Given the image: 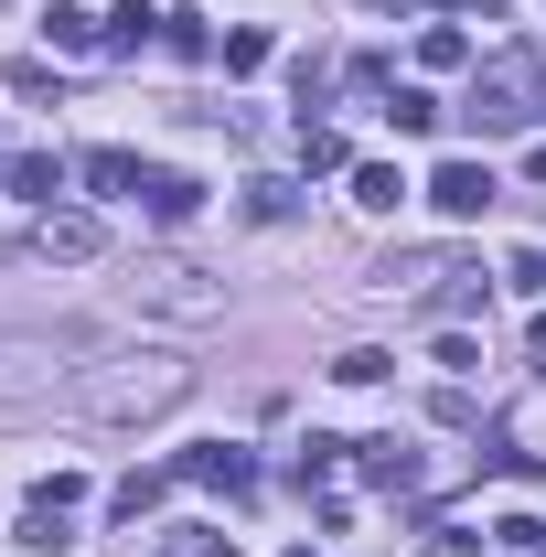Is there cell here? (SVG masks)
<instances>
[{
	"mask_svg": "<svg viewBox=\"0 0 546 557\" xmlns=\"http://www.w3.org/2000/svg\"><path fill=\"white\" fill-rule=\"evenodd\" d=\"M33 247H44V258H65V269H86L108 236H97V214H44V236H33Z\"/></svg>",
	"mask_w": 546,
	"mask_h": 557,
	"instance_id": "8992f818",
	"label": "cell"
},
{
	"mask_svg": "<svg viewBox=\"0 0 546 557\" xmlns=\"http://www.w3.org/2000/svg\"><path fill=\"white\" fill-rule=\"evenodd\" d=\"M247 214H258V225H289V214H300V183L258 172V183H247Z\"/></svg>",
	"mask_w": 546,
	"mask_h": 557,
	"instance_id": "2e32d148",
	"label": "cell"
},
{
	"mask_svg": "<svg viewBox=\"0 0 546 557\" xmlns=\"http://www.w3.org/2000/svg\"><path fill=\"white\" fill-rule=\"evenodd\" d=\"M429 354H439V375H482V344H472V333H439Z\"/></svg>",
	"mask_w": 546,
	"mask_h": 557,
	"instance_id": "cb8c5ba5",
	"label": "cell"
},
{
	"mask_svg": "<svg viewBox=\"0 0 546 557\" xmlns=\"http://www.w3.org/2000/svg\"><path fill=\"white\" fill-rule=\"evenodd\" d=\"M161 44H172V54H194V65H204V54H214L204 11H161Z\"/></svg>",
	"mask_w": 546,
	"mask_h": 557,
	"instance_id": "ac0fdd59",
	"label": "cell"
},
{
	"mask_svg": "<svg viewBox=\"0 0 546 557\" xmlns=\"http://www.w3.org/2000/svg\"><path fill=\"white\" fill-rule=\"evenodd\" d=\"M353 205H364V214H397V205H408V172H397V161H353Z\"/></svg>",
	"mask_w": 546,
	"mask_h": 557,
	"instance_id": "8fae6325",
	"label": "cell"
},
{
	"mask_svg": "<svg viewBox=\"0 0 546 557\" xmlns=\"http://www.w3.org/2000/svg\"><path fill=\"white\" fill-rule=\"evenodd\" d=\"M418 65H429V75H461V65H482V54H472L461 22H429V33H418Z\"/></svg>",
	"mask_w": 546,
	"mask_h": 557,
	"instance_id": "7c38bea8",
	"label": "cell"
},
{
	"mask_svg": "<svg viewBox=\"0 0 546 557\" xmlns=\"http://www.w3.org/2000/svg\"><path fill=\"white\" fill-rule=\"evenodd\" d=\"M461 119H472V129H525V119H546V54H536V44L482 54V65H472V97H461Z\"/></svg>",
	"mask_w": 546,
	"mask_h": 557,
	"instance_id": "7a4b0ae2",
	"label": "cell"
},
{
	"mask_svg": "<svg viewBox=\"0 0 546 557\" xmlns=\"http://www.w3.org/2000/svg\"><path fill=\"white\" fill-rule=\"evenodd\" d=\"M183 483H204V493H247V483H258V461H247L236 440H194V450H183Z\"/></svg>",
	"mask_w": 546,
	"mask_h": 557,
	"instance_id": "277c9868",
	"label": "cell"
},
{
	"mask_svg": "<svg viewBox=\"0 0 546 557\" xmlns=\"http://www.w3.org/2000/svg\"><path fill=\"white\" fill-rule=\"evenodd\" d=\"M525 344H536V354H546V311H536V333H525Z\"/></svg>",
	"mask_w": 546,
	"mask_h": 557,
	"instance_id": "d4e9b609",
	"label": "cell"
},
{
	"mask_svg": "<svg viewBox=\"0 0 546 557\" xmlns=\"http://www.w3.org/2000/svg\"><path fill=\"white\" fill-rule=\"evenodd\" d=\"M353 150H343V129L333 119H300V172H343Z\"/></svg>",
	"mask_w": 546,
	"mask_h": 557,
	"instance_id": "9a60e30c",
	"label": "cell"
},
{
	"mask_svg": "<svg viewBox=\"0 0 546 557\" xmlns=\"http://www.w3.org/2000/svg\"><path fill=\"white\" fill-rule=\"evenodd\" d=\"M269 65V33H258V22H247V33H225V75H258Z\"/></svg>",
	"mask_w": 546,
	"mask_h": 557,
	"instance_id": "7402d4cb",
	"label": "cell"
},
{
	"mask_svg": "<svg viewBox=\"0 0 546 557\" xmlns=\"http://www.w3.org/2000/svg\"><path fill=\"white\" fill-rule=\"evenodd\" d=\"M139 194H150V214H161V225H194V214H204V183H194V172H150Z\"/></svg>",
	"mask_w": 546,
	"mask_h": 557,
	"instance_id": "30bf717a",
	"label": "cell"
},
{
	"mask_svg": "<svg viewBox=\"0 0 546 557\" xmlns=\"http://www.w3.org/2000/svg\"><path fill=\"white\" fill-rule=\"evenodd\" d=\"M44 44H54V54H108V22L75 11V0H54V11H44Z\"/></svg>",
	"mask_w": 546,
	"mask_h": 557,
	"instance_id": "5b68a950",
	"label": "cell"
},
{
	"mask_svg": "<svg viewBox=\"0 0 546 557\" xmlns=\"http://www.w3.org/2000/svg\"><path fill=\"white\" fill-rule=\"evenodd\" d=\"M386 119H397V139H429V129H439V97H429V86H397Z\"/></svg>",
	"mask_w": 546,
	"mask_h": 557,
	"instance_id": "e0dca14e",
	"label": "cell"
},
{
	"mask_svg": "<svg viewBox=\"0 0 546 557\" xmlns=\"http://www.w3.org/2000/svg\"><path fill=\"white\" fill-rule=\"evenodd\" d=\"M289 472H300V483H333V472H343V440H300V461H289Z\"/></svg>",
	"mask_w": 546,
	"mask_h": 557,
	"instance_id": "603a6c76",
	"label": "cell"
},
{
	"mask_svg": "<svg viewBox=\"0 0 546 557\" xmlns=\"http://www.w3.org/2000/svg\"><path fill=\"white\" fill-rule=\"evenodd\" d=\"M75 504H86L75 472H44V483H33V515H75Z\"/></svg>",
	"mask_w": 546,
	"mask_h": 557,
	"instance_id": "44dd1931",
	"label": "cell"
},
{
	"mask_svg": "<svg viewBox=\"0 0 546 557\" xmlns=\"http://www.w3.org/2000/svg\"><path fill=\"white\" fill-rule=\"evenodd\" d=\"M65 183H75V161H65V150H22V161H11V194H33V205H54Z\"/></svg>",
	"mask_w": 546,
	"mask_h": 557,
	"instance_id": "ba28073f",
	"label": "cell"
},
{
	"mask_svg": "<svg viewBox=\"0 0 546 557\" xmlns=\"http://www.w3.org/2000/svg\"><path fill=\"white\" fill-rule=\"evenodd\" d=\"M386 364H397V354H386V344H353V354H333V375H343V386H375Z\"/></svg>",
	"mask_w": 546,
	"mask_h": 557,
	"instance_id": "ffe728a7",
	"label": "cell"
},
{
	"mask_svg": "<svg viewBox=\"0 0 546 557\" xmlns=\"http://www.w3.org/2000/svg\"><path fill=\"white\" fill-rule=\"evenodd\" d=\"M150 33H161V11H150V0H119V11H108V54H139Z\"/></svg>",
	"mask_w": 546,
	"mask_h": 557,
	"instance_id": "5bb4252c",
	"label": "cell"
},
{
	"mask_svg": "<svg viewBox=\"0 0 546 557\" xmlns=\"http://www.w3.org/2000/svg\"><path fill=\"white\" fill-rule=\"evenodd\" d=\"M161 557H236V536H214V525H172Z\"/></svg>",
	"mask_w": 546,
	"mask_h": 557,
	"instance_id": "d6986e66",
	"label": "cell"
},
{
	"mask_svg": "<svg viewBox=\"0 0 546 557\" xmlns=\"http://www.w3.org/2000/svg\"><path fill=\"white\" fill-rule=\"evenodd\" d=\"M75 183H86V194H139L150 172H139V150H86V161H75Z\"/></svg>",
	"mask_w": 546,
	"mask_h": 557,
	"instance_id": "9c48e42d",
	"label": "cell"
},
{
	"mask_svg": "<svg viewBox=\"0 0 546 557\" xmlns=\"http://www.w3.org/2000/svg\"><path fill=\"white\" fill-rule=\"evenodd\" d=\"M493 194H504V183H493L482 161H439V172H429V205L450 214V225H472V214L493 205Z\"/></svg>",
	"mask_w": 546,
	"mask_h": 557,
	"instance_id": "3957f363",
	"label": "cell"
},
{
	"mask_svg": "<svg viewBox=\"0 0 546 557\" xmlns=\"http://www.w3.org/2000/svg\"><path fill=\"white\" fill-rule=\"evenodd\" d=\"M161 493H172V472H129V483L108 493V515H119V525H139V515H161Z\"/></svg>",
	"mask_w": 546,
	"mask_h": 557,
	"instance_id": "4fadbf2b",
	"label": "cell"
},
{
	"mask_svg": "<svg viewBox=\"0 0 546 557\" xmlns=\"http://www.w3.org/2000/svg\"><path fill=\"white\" fill-rule=\"evenodd\" d=\"M353 450H364V483L375 493H418V450L408 440H353Z\"/></svg>",
	"mask_w": 546,
	"mask_h": 557,
	"instance_id": "52a82bcc",
	"label": "cell"
},
{
	"mask_svg": "<svg viewBox=\"0 0 546 557\" xmlns=\"http://www.w3.org/2000/svg\"><path fill=\"white\" fill-rule=\"evenodd\" d=\"M183 397H194V364H183V354H129V364H97V375L75 386V408L108 418V429L161 418V408H183Z\"/></svg>",
	"mask_w": 546,
	"mask_h": 557,
	"instance_id": "6da1fadb",
	"label": "cell"
},
{
	"mask_svg": "<svg viewBox=\"0 0 546 557\" xmlns=\"http://www.w3.org/2000/svg\"><path fill=\"white\" fill-rule=\"evenodd\" d=\"M0 183H11V161H0Z\"/></svg>",
	"mask_w": 546,
	"mask_h": 557,
	"instance_id": "484cf974",
	"label": "cell"
}]
</instances>
